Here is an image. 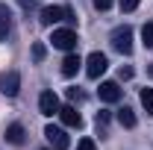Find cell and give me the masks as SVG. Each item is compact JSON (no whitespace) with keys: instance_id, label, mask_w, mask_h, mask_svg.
I'll return each mask as SVG.
<instances>
[{"instance_id":"obj_1","label":"cell","mask_w":153,"mask_h":150,"mask_svg":"<svg viewBox=\"0 0 153 150\" xmlns=\"http://www.w3.org/2000/svg\"><path fill=\"white\" fill-rule=\"evenodd\" d=\"M112 47L118 50V53H133V27H115L112 30Z\"/></svg>"},{"instance_id":"obj_2","label":"cell","mask_w":153,"mask_h":150,"mask_svg":"<svg viewBox=\"0 0 153 150\" xmlns=\"http://www.w3.org/2000/svg\"><path fill=\"white\" fill-rule=\"evenodd\" d=\"M59 21H74V12L68 6H44L41 9V24L44 27H53Z\"/></svg>"},{"instance_id":"obj_3","label":"cell","mask_w":153,"mask_h":150,"mask_svg":"<svg viewBox=\"0 0 153 150\" xmlns=\"http://www.w3.org/2000/svg\"><path fill=\"white\" fill-rule=\"evenodd\" d=\"M50 41H53V47L68 50V53H71V50L76 47V33H74V30H68V27H62V30H53Z\"/></svg>"},{"instance_id":"obj_4","label":"cell","mask_w":153,"mask_h":150,"mask_svg":"<svg viewBox=\"0 0 153 150\" xmlns=\"http://www.w3.org/2000/svg\"><path fill=\"white\" fill-rule=\"evenodd\" d=\"M109 68V59L103 56L100 50H94L91 56L85 59V74H88V79H100V74Z\"/></svg>"},{"instance_id":"obj_5","label":"cell","mask_w":153,"mask_h":150,"mask_svg":"<svg viewBox=\"0 0 153 150\" xmlns=\"http://www.w3.org/2000/svg\"><path fill=\"white\" fill-rule=\"evenodd\" d=\"M0 91L6 94V97H15L21 91V74L18 71H3L0 74Z\"/></svg>"},{"instance_id":"obj_6","label":"cell","mask_w":153,"mask_h":150,"mask_svg":"<svg viewBox=\"0 0 153 150\" xmlns=\"http://www.w3.org/2000/svg\"><path fill=\"white\" fill-rule=\"evenodd\" d=\"M44 135H47V141L53 144V150H68V135H65V130L62 127H56V124H47L44 127Z\"/></svg>"},{"instance_id":"obj_7","label":"cell","mask_w":153,"mask_h":150,"mask_svg":"<svg viewBox=\"0 0 153 150\" xmlns=\"http://www.w3.org/2000/svg\"><path fill=\"white\" fill-rule=\"evenodd\" d=\"M38 109H41V115L44 118H53V115H59V97L53 91H41V97H38Z\"/></svg>"},{"instance_id":"obj_8","label":"cell","mask_w":153,"mask_h":150,"mask_svg":"<svg viewBox=\"0 0 153 150\" xmlns=\"http://www.w3.org/2000/svg\"><path fill=\"white\" fill-rule=\"evenodd\" d=\"M97 94H100L103 103H118V100H121V88H118V82H100Z\"/></svg>"},{"instance_id":"obj_9","label":"cell","mask_w":153,"mask_h":150,"mask_svg":"<svg viewBox=\"0 0 153 150\" xmlns=\"http://www.w3.org/2000/svg\"><path fill=\"white\" fill-rule=\"evenodd\" d=\"M59 118H62L65 127H76V130L82 127V115L76 112L74 106H62V109H59Z\"/></svg>"},{"instance_id":"obj_10","label":"cell","mask_w":153,"mask_h":150,"mask_svg":"<svg viewBox=\"0 0 153 150\" xmlns=\"http://www.w3.org/2000/svg\"><path fill=\"white\" fill-rule=\"evenodd\" d=\"M79 65H82V59H79L74 50H71L68 56L62 59V76H74L76 71H79Z\"/></svg>"},{"instance_id":"obj_11","label":"cell","mask_w":153,"mask_h":150,"mask_svg":"<svg viewBox=\"0 0 153 150\" xmlns=\"http://www.w3.org/2000/svg\"><path fill=\"white\" fill-rule=\"evenodd\" d=\"M24 135H27V132H24L21 124H9V127H6V141H9V144H24Z\"/></svg>"},{"instance_id":"obj_12","label":"cell","mask_w":153,"mask_h":150,"mask_svg":"<svg viewBox=\"0 0 153 150\" xmlns=\"http://www.w3.org/2000/svg\"><path fill=\"white\" fill-rule=\"evenodd\" d=\"M118 124L127 127V130H133V127H135V112L130 109V106H121V109H118Z\"/></svg>"},{"instance_id":"obj_13","label":"cell","mask_w":153,"mask_h":150,"mask_svg":"<svg viewBox=\"0 0 153 150\" xmlns=\"http://www.w3.org/2000/svg\"><path fill=\"white\" fill-rule=\"evenodd\" d=\"M141 106L147 109V115H153V88H141Z\"/></svg>"},{"instance_id":"obj_14","label":"cell","mask_w":153,"mask_h":150,"mask_svg":"<svg viewBox=\"0 0 153 150\" xmlns=\"http://www.w3.org/2000/svg\"><path fill=\"white\" fill-rule=\"evenodd\" d=\"M141 41H144V47L153 50V24H144L141 27Z\"/></svg>"},{"instance_id":"obj_15","label":"cell","mask_w":153,"mask_h":150,"mask_svg":"<svg viewBox=\"0 0 153 150\" xmlns=\"http://www.w3.org/2000/svg\"><path fill=\"white\" fill-rule=\"evenodd\" d=\"M6 36H9V15L0 9V41H3Z\"/></svg>"},{"instance_id":"obj_16","label":"cell","mask_w":153,"mask_h":150,"mask_svg":"<svg viewBox=\"0 0 153 150\" xmlns=\"http://www.w3.org/2000/svg\"><path fill=\"white\" fill-rule=\"evenodd\" d=\"M106 124H109V112H97V130L106 135Z\"/></svg>"},{"instance_id":"obj_17","label":"cell","mask_w":153,"mask_h":150,"mask_svg":"<svg viewBox=\"0 0 153 150\" xmlns=\"http://www.w3.org/2000/svg\"><path fill=\"white\" fill-rule=\"evenodd\" d=\"M33 59H36V62H41V59H44V44H41V41H36V44H33Z\"/></svg>"},{"instance_id":"obj_18","label":"cell","mask_w":153,"mask_h":150,"mask_svg":"<svg viewBox=\"0 0 153 150\" xmlns=\"http://www.w3.org/2000/svg\"><path fill=\"white\" fill-rule=\"evenodd\" d=\"M118 3H121V12H133L141 0H118Z\"/></svg>"},{"instance_id":"obj_19","label":"cell","mask_w":153,"mask_h":150,"mask_svg":"<svg viewBox=\"0 0 153 150\" xmlns=\"http://www.w3.org/2000/svg\"><path fill=\"white\" fill-rule=\"evenodd\" d=\"M91 3H94L97 12H106V9H112V0H91Z\"/></svg>"},{"instance_id":"obj_20","label":"cell","mask_w":153,"mask_h":150,"mask_svg":"<svg viewBox=\"0 0 153 150\" xmlns=\"http://www.w3.org/2000/svg\"><path fill=\"white\" fill-rule=\"evenodd\" d=\"M76 150H97V144L91 141V138H82V141L76 144Z\"/></svg>"},{"instance_id":"obj_21","label":"cell","mask_w":153,"mask_h":150,"mask_svg":"<svg viewBox=\"0 0 153 150\" xmlns=\"http://www.w3.org/2000/svg\"><path fill=\"white\" fill-rule=\"evenodd\" d=\"M68 97H71V100H82V91H79V88H68Z\"/></svg>"},{"instance_id":"obj_22","label":"cell","mask_w":153,"mask_h":150,"mask_svg":"<svg viewBox=\"0 0 153 150\" xmlns=\"http://www.w3.org/2000/svg\"><path fill=\"white\" fill-rule=\"evenodd\" d=\"M118 76H121V79H130V76H133V68H121V74H118Z\"/></svg>"},{"instance_id":"obj_23","label":"cell","mask_w":153,"mask_h":150,"mask_svg":"<svg viewBox=\"0 0 153 150\" xmlns=\"http://www.w3.org/2000/svg\"><path fill=\"white\" fill-rule=\"evenodd\" d=\"M147 74H150V76H153V65H147Z\"/></svg>"}]
</instances>
